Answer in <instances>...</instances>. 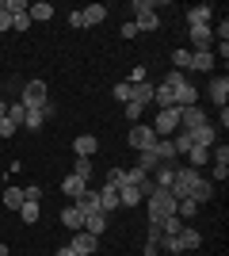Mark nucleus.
Here are the masks:
<instances>
[{
  "label": "nucleus",
  "instance_id": "obj_1",
  "mask_svg": "<svg viewBox=\"0 0 229 256\" xmlns=\"http://www.w3.org/2000/svg\"><path fill=\"white\" fill-rule=\"evenodd\" d=\"M203 180V172L191 168V164H176L172 172V184H168V192H172V199H191V192H195V184Z\"/></svg>",
  "mask_w": 229,
  "mask_h": 256
},
{
  "label": "nucleus",
  "instance_id": "obj_2",
  "mask_svg": "<svg viewBox=\"0 0 229 256\" xmlns=\"http://www.w3.org/2000/svg\"><path fill=\"white\" fill-rule=\"evenodd\" d=\"M176 203L180 199H172V192H164V188H157V192L145 199V210H149V222H164L168 214H176Z\"/></svg>",
  "mask_w": 229,
  "mask_h": 256
},
{
  "label": "nucleus",
  "instance_id": "obj_3",
  "mask_svg": "<svg viewBox=\"0 0 229 256\" xmlns=\"http://www.w3.org/2000/svg\"><path fill=\"white\" fill-rule=\"evenodd\" d=\"M176 130H180V107H157L153 134H157V138H172Z\"/></svg>",
  "mask_w": 229,
  "mask_h": 256
},
{
  "label": "nucleus",
  "instance_id": "obj_4",
  "mask_svg": "<svg viewBox=\"0 0 229 256\" xmlns=\"http://www.w3.org/2000/svg\"><path fill=\"white\" fill-rule=\"evenodd\" d=\"M46 96H50V92H46V80H27V84H23L19 104H23V107H42Z\"/></svg>",
  "mask_w": 229,
  "mask_h": 256
},
{
  "label": "nucleus",
  "instance_id": "obj_5",
  "mask_svg": "<svg viewBox=\"0 0 229 256\" xmlns=\"http://www.w3.org/2000/svg\"><path fill=\"white\" fill-rule=\"evenodd\" d=\"M157 146V134H153V126H142V122H134L130 126V150H153Z\"/></svg>",
  "mask_w": 229,
  "mask_h": 256
},
{
  "label": "nucleus",
  "instance_id": "obj_6",
  "mask_svg": "<svg viewBox=\"0 0 229 256\" xmlns=\"http://www.w3.org/2000/svg\"><path fill=\"white\" fill-rule=\"evenodd\" d=\"M187 134H191V142H195V146H203V150H214V146H218V134H222V130L214 126V122H203V126L187 130Z\"/></svg>",
  "mask_w": 229,
  "mask_h": 256
},
{
  "label": "nucleus",
  "instance_id": "obj_7",
  "mask_svg": "<svg viewBox=\"0 0 229 256\" xmlns=\"http://www.w3.org/2000/svg\"><path fill=\"white\" fill-rule=\"evenodd\" d=\"M69 248H73V252H80V256H92V252L99 248V237L84 234V230H76V234H69Z\"/></svg>",
  "mask_w": 229,
  "mask_h": 256
},
{
  "label": "nucleus",
  "instance_id": "obj_8",
  "mask_svg": "<svg viewBox=\"0 0 229 256\" xmlns=\"http://www.w3.org/2000/svg\"><path fill=\"white\" fill-rule=\"evenodd\" d=\"M203 122H210V118H207V111H203L199 104L180 111V130H195V126H203Z\"/></svg>",
  "mask_w": 229,
  "mask_h": 256
},
{
  "label": "nucleus",
  "instance_id": "obj_9",
  "mask_svg": "<svg viewBox=\"0 0 229 256\" xmlns=\"http://www.w3.org/2000/svg\"><path fill=\"white\" fill-rule=\"evenodd\" d=\"M210 20H214V4H195L187 12V27H210Z\"/></svg>",
  "mask_w": 229,
  "mask_h": 256
},
{
  "label": "nucleus",
  "instance_id": "obj_10",
  "mask_svg": "<svg viewBox=\"0 0 229 256\" xmlns=\"http://www.w3.org/2000/svg\"><path fill=\"white\" fill-rule=\"evenodd\" d=\"M115 192H119V206H138V203H145L142 192H138V184H130V180H122Z\"/></svg>",
  "mask_w": 229,
  "mask_h": 256
},
{
  "label": "nucleus",
  "instance_id": "obj_11",
  "mask_svg": "<svg viewBox=\"0 0 229 256\" xmlns=\"http://www.w3.org/2000/svg\"><path fill=\"white\" fill-rule=\"evenodd\" d=\"M103 230H107V214H103V210H88L84 214V234L103 237Z\"/></svg>",
  "mask_w": 229,
  "mask_h": 256
},
{
  "label": "nucleus",
  "instance_id": "obj_12",
  "mask_svg": "<svg viewBox=\"0 0 229 256\" xmlns=\"http://www.w3.org/2000/svg\"><path fill=\"white\" fill-rule=\"evenodd\" d=\"M210 100L218 107H226V100H229V76L222 73V76H210Z\"/></svg>",
  "mask_w": 229,
  "mask_h": 256
},
{
  "label": "nucleus",
  "instance_id": "obj_13",
  "mask_svg": "<svg viewBox=\"0 0 229 256\" xmlns=\"http://www.w3.org/2000/svg\"><path fill=\"white\" fill-rule=\"evenodd\" d=\"M153 88H157V84H149V80H142V84H130V100H126V104H138V107L153 104Z\"/></svg>",
  "mask_w": 229,
  "mask_h": 256
},
{
  "label": "nucleus",
  "instance_id": "obj_14",
  "mask_svg": "<svg viewBox=\"0 0 229 256\" xmlns=\"http://www.w3.org/2000/svg\"><path fill=\"white\" fill-rule=\"evenodd\" d=\"M73 206H76L80 214L99 210V192H96V188H84V195H76V199H73Z\"/></svg>",
  "mask_w": 229,
  "mask_h": 256
},
{
  "label": "nucleus",
  "instance_id": "obj_15",
  "mask_svg": "<svg viewBox=\"0 0 229 256\" xmlns=\"http://www.w3.org/2000/svg\"><path fill=\"white\" fill-rule=\"evenodd\" d=\"M176 237H180V245H184V252H195V248L203 245V234H199L195 226H184V230H180Z\"/></svg>",
  "mask_w": 229,
  "mask_h": 256
},
{
  "label": "nucleus",
  "instance_id": "obj_16",
  "mask_svg": "<svg viewBox=\"0 0 229 256\" xmlns=\"http://www.w3.org/2000/svg\"><path fill=\"white\" fill-rule=\"evenodd\" d=\"M61 226H65L69 234H76V230H84V214H80L73 203H69L65 210H61Z\"/></svg>",
  "mask_w": 229,
  "mask_h": 256
},
{
  "label": "nucleus",
  "instance_id": "obj_17",
  "mask_svg": "<svg viewBox=\"0 0 229 256\" xmlns=\"http://www.w3.org/2000/svg\"><path fill=\"white\" fill-rule=\"evenodd\" d=\"M214 65H218V58H214L210 50H203V54H191V65H187V69H195V73H210Z\"/></svg>",
  "mask_w": 229,
  "mask_h": 256
},
{
  "label": "nucleus",
  "instance_id": "obj_18",
  "mask_svg": "<svg viewBox=\"0 0 229 256\" xmlns=\"http://www.w3.org/2000/svg\"><path fill=\"white\" fill-rule=\"evenodd\" d=\"M80 20H84V27H96V23L107 20V8L103 4H88V8H80Z\"/></svg>",
  "mask_w": 229,
  "mask_h": 256
},
{
  "label": "nucleus",
  "instance_id": "obj_19",
  "mask_svg": "<svg viewBox=\"0 0 229 256\" xmlns=\"http://www.w3.org/2000/svg\"><path fill=\"white\" fill-rule=\"evenodd\" d=\"M73 150H76V157H92V153L99 150V138L96 134H80V138L73 142Z\"/></svg>",
  "mask_w": 229,
  "mask_h": 256
},
{
  "label": "nucleus",
  "instance_id": "obj_20",
  "mask_svg": "<svg viewBox=\"0 0 229 256\" xmlns=\"http://www.w3.org/2000/svg\"><path fill=\"white\" fill-rule=\"evenodd\" d=\"M84 188H88V180H80V176H73V172H69L65 180H61V192L69 195V203H73L76 195H84Z\"/></svg>",
  "mask_w": 229,
  "mask_h": 256
},
{
  "label": "nucleus",
  "instance_id": "obj_21",
  "mask_svg": "<svg viewBox=\"0 0 229 256\" xmlns=\"http://www.w3.org/2000/svg\"><path fill=\"white\" fill-rule=\"evenodd\" d=\"M99 210H103V214L119 210V192H115V188H107V184L99 188Z\"/></svg>",
  "mask_w": 229,
  "mask_h": 256
},
{
  "label": "nucleus",
  "instance_id": "obj_22",
  "mask_svg": "<svg viewBox=\"0 0 229 256\" xmlns=\"http://www.w3.org/2000/svg\"><path fill=\"white\" fill-rule=\"evenodd\" d=\"M27 16H31V23H46V20H54V4H46V0H38V4H27Z\"/></svg>",
  "mask_w": 229,
  "mask_h": 256
},
{
  "label": "nucleus",
  "instance_id": "obj_23",
  "mask_svg": "<svg viewBox=\"0 0 229 256\" xmlns=\"http://www.w3.org/2000/svg\"><path fill=\"white\" fill-rule=\"evenodd\" d=\"M191 199H195L199 206H203V203H210V199H214V184H210L207 176H203V180L195 184V192H191Z\"/></svg>",
  "mask_w": 229,
  "mask_h": 256
},
{
  "label": "nucleus",
  "instance_id": "obj_24",
  "mask_svg": "<svg viewBox=\"0 0 229 256\" xmlns=\"http://www.w3.org/2000/svg\"><path fill=\"white\" fill-rule=\"evenodd\" d=\"M153 150H157L161 164H168V160H176V157H180V153H176V146H172V138H157V146H153Z\"/></svg>",
  "mask_w": 229,
  "mask_h": 256
},
{
  "label": "nucleus",
  "instance_id": "obj_25",
  "mask_svg": "<svg viewBox=\"0 0 229 256\" xmlns=\"http://www.w3.org/2000/svg\"><path fill=\"white\" fill-rule=\"evenodd\" d=\"M157 164H161V157H157V150H142V153H138V168H142L145 176H149V172L157 168Z\"/></svg>",
  "mask_w": 229,
  "mask_h": 256
},
{
  "label": "nucleus",
  "instance_id": "obj_26",
  "mask_svg": "<svg viewBox=\"0 0 229 256\" xmlns=\"http://www.w3.org/2000/svg\"><path fill=\"white\" fill-rule=\"evenodd\" d=\"M184 226H191V222H184L180 214H168V218H164V222H161V230H164V237H176V234H180V230H184Z\"/></svg>",
  "mask_w": 229,
  "mask_h": 256
},
{
  "label": "nucleus",
  "instance_id": "obj_27",
  "mask_svg": "<svg viewBox=\"0 0 229 256\" xmlns=\"http://www.w3.org/2000/svg\"><path fill=\"white\" fill-rule=\"evenodd\" d=\"M92 172H96L92 157H76V164H73V176H80V180H92Z\"/></svg>",
  "mask_w": 229,
  "mask_h": 256
},
{
  "label": "nucleus",
  "instance_id": "obj_28",
  "mask_svg": "<svg viewBox=\"0 0 229 256\" xmlns=\"http://www.w3.org/2000/svg\"><path fill=\"white\" fill-rule=\"evenodd\" d=\"M23 203H27V199H23V188H8V192H4V206H8V210H19Z\"/></svg>",
  "mask_w": 229,
  "mask_h": 256
},
{
  "label": "nucleus",
  "instance_id": "obj_29",
  "mask_svg": "<svg viewBox=\"0 0 229 256\" xmlns=\"http://www.w3.org/2000/svg\"><path fill=\"white\" fill-rule=\"evenodd\" d=\"M176 214H180L184 222H191V218L199 214V203H195V199H180V203H176Z\"/></svg>",
  "mask_w": 229,
  "mask_h": 256
},
{
  "label": "nucleus",
  "instance_id": "obj_30",
  "mask_svg": "<svg viewBox=\"0 0 229 256\" xmlns=\"http://www.w3.org/2000/svg\"><path fill=\"white\" fill-rule=\"evenodd\" d=\"M157 23H161V20H157V12H149V16H138L134 27H138V34H142V31H157Z\"/></svg>",
  "mask_w": 229,
  "mask_h": 256
},
{
  "label": "nucleus",
  "instance_id": "obj_31",
  "mask_svg": "<svg viewBox=\"0 0 229 256\" xmlns=\"http://www.w3.org/2000/svg\"><path fill=\"white\" fill-rule=\"evenodd\" d=\"M207 157H210V150H203V146H191V150H187V160H191V168L207 164Z\"/></svg>",
  "mask_w": 229,
  "mask_h": 256
},
{
  "label": "nucleus",
  "instance_id": "obj_32",
  "mask_svg": "<svg viewBox=\"0 0 229 256\" xmlns=\"http://www.w3.org/2000/svg\"><path fill=\"white\" fill-rule=\"evenodd\" d=\"M42 122H46V118H42V107H27V122H23V126H27V130H38Z\"/></svg>",
  "mask_w": 229,
  "mask_h": 256
},
{
  "label": "nucleus",
  "instance_id": "obj_33",
  "mask_svg": "<svg viewBox=\"0 0 229 256\" xmlns=\"http://www.w3.org/2000/svg\"><path fill=\"white\" fill-rule=\"evenodd\" d=\"M149 12H157L153 0H134V4H130V16H134V20H138V16H149Z\"/></svg>",
  "mask_w": 229,
  "mask_h": 256
},
{
  "label": "nucleus",
  "instance_id": "obj_34",
  "mask_svg": "<svg viewBox=\"0 0 229 256\" xmlns=\"http://www.w3.org/2000/svg\"><path fill=\"white\" fill-rule=\"evenodd\" d=\"M19 218H23L27 226H31V222H38V203H31V199H27V203L19 206Z\"/></svg>",
  "mask_w": 229,
  "mask_h": 256
},
{
  "label": "nucleus",
  "instance_id": "obj_35",
  "mask_svg": "<svg viewBox=\"0 0 229 256\" xmlns=\"http://www.w3.org/2000/svg\"><path fill=\"white\" fill-rule=\"evenodd\" d=\"M8 118L15 122V126H23V122H27V107L23 104H8Z\"/></svg>",
  "mask_w": 229,
  "mask_h": 256
},
{
  "label": "nucleus",
  "instance_id": "obj_36",
  "mask_svg": "<svg viewBox=\"0 0 229 256\" xmlns=\"http://www.w3.org/2000/svg\"><path fill=\"white\" fill-rule=\"evenodd\" d=\"M184 80H187V73H180V69H172V73H168V76H164V80H161V84H164V88H172V92H176V88H180V84H184Z\"/></svg>",
  "mask_w": 229,
  "mask_h": 256
},
{
  "label": "nucleus",
  "instance_id": "obj_37",
  "mask_svg": "<svg viewBox=\"0 0 229 256\" xmlns=\"http://www.w3.org/2000/svg\"><path fill=\"white\" fill-rule=\"evenodd\" d=\"M172 65L180 69V73H184L187 65H191V50H172Z\"/></svg>",
  "mask_w": 229,
  "mask_h": 256
},
{
  "label": "nucleus",
  "instance_id": "obj_38",
  "mask_svg": "<svg viewBox=\"0 0 229 256\" xmlns=\"http://www.w3.org/2000/svg\"><path fill=\"white\" fill-rule=\"evenodd\" d=\"M161 237H164L161 222H149V230H145V241H149V245H161Z\"/></svg>",
  "mask_w": 229,
  "mask_h": 256
},
{
  "label": "nucleus",
  "instance_id": "obj_39",
  "mask_svg": "<svg viewBox=\"0 0 229 256\" xmlns=\"http://www.w3.org/2000/svg\"><path fill=\"white\" fill-rule=\"evenodd\" d=\"M138 192H142V199H149V195L157 192V184H153V176H142V180H138Z\"/></svg>",
  "mask_w": 229,
  "mask_h": 256
},
{
  "label": "nucleus",
  "instance_id": "obj_40",
  "mask_svg": "<svg viewBox=\"0 0 229 256\" xmlns=\"http://www.w3.org/2000/svg\"><path fill=\"white\" fill-rule=\"evenodd\" d=\"M27 27H31V16H27V12L11 16V31H27Z\"/></svg>",
  "mask_w": 229,
  "mask_h": 256
},
{
  "label": "nucleus",
  "instance_id": "obj_41",
  "mask_svg": "<svg viewBox=\"0 0 229 256\" xmlns=\"http://www.w3.org/2000/svg\"><path fill=\"white\" fill-rule=\"evenodd\" d=\"M15 130H19V126H15V122H11L8 115L0 118V138H11V134H15Z\"/></svg>",
  "mask_w": 229,
  "mask_h": 256
},
{
  "label": "nucleus",
  "instance_id": "obj_42",
  "mask_svg": "<svg viewBox=\"0 0 229 256\" xmlns=\"http://www.w3.org/2000/svg\"><path fill=\"white\" fill-rule=\"evenodd\" d=\"M122 180H126V172H122V168H111L107 172V188H119Z\"/></svg>",
  "mask_w": 229,
  "mask_h": 256
},
{
  "label": "nucleus",
  "instance_id": "obj_43",
  "mask_svg": "<svg viewBox=\"0 0 229 256\" xmlns=\"http://www.w3.org/2000/svg\"><path fill=\"white\" fill-rule=\"evenodd\" d=\"M8 27H11V12H8V4L0 0V31H8Z\"/></svg>",
  "mask_w": 229,
  "mask_h": 256
},
{
  "label": "nucleus",
  "instance_id": "obj_44",
  "mask_svg": "<svg viewBox=\"0 0 229 256\" xmlns=\"http://www.w3.org/2000/svg\"><path fill=\"white\" fill-rule=\"evenodd\" d=\"M214 164H229V146H214Z\"/></svg>",
  "mask_w": 229,
  "mask_h": 256
},
{
  "label": "nucleus",
  "instance_id": "obj_45",
  "mask_svg": "<svg viewBox=\"0 0 229 256\" xmlns=\"http://www.w3.org/2000/svg\"><path fill=\"white\" fill-rule=\"evenodd\" d=\"M115 100H119V104H126V100H130V84H126V80H122V84H115Z\"/></svg>",
  "mask_w": 229,
  "mask_h": 256
},
{
  "label": "nucleus",
  "instance_id": "obj_46",
  "mask_svg": "<svg viewBox=\"0 0 229 256\" xmlns=\"http://www.w3.org/2000/svg\"><path fill=\"white\" fill-rule=\"evenodd\" d=\"M164 252H184V245H180V237H164Z\"/></svg>",
  "mask_w": 229,
  "mask_h": 256
},
{
  "label": "nucleus",
  "instance_id": "obj_47",
  "mask_svg": "<svg viewBox=\"0 0 229 256\" xmlns=\"http://www.w3.org/2000/svg\"><path fill=\"white\" fill-rule=\"evenodd\" d=\"M4 4H8V12H11V16H19V12H27V0H4Z\"/></svg>",
  "mask_w": 229,
  "mask_h": 256
},
{
  "label": "nucleus",
  "instance_id": "obj_48",
  "mask_svg": "<svg viewBox=\"0 0 229 256\" xmlns=\"http://www.w3.org/2000/svg\"><path fill=\"white\" fill-rule=\"evenodd\" d=\"M122 38H138V27H134V20L122 23Z\"/></svg>",
  "mask_w": 229,
  "mask_h": 256
},
{
  "label": "nucleus",
  "instance_id": "obj_49",
  "mask_svg": "<svg viewBox=\"0 0 229 256\" xmlns=\"http://www.w3.org/2000/svg\"><path fill=\"white\" fill-rule=\"evenodd\" d=\"M142 80H145V69H142V65L130 69V80H126V84H142Z\"/></svg>",
  "mask_w": 229,
  "mask_h": 256
},
{
  "label": "nucleus",
  "instance_id": "obj_50",
  "mask_svg": "<svg viewBox=\"0 0 229 256\" xmlns=\"http://www.w3.org/2000/svg\"><path fill=\"white\" fill-rule=\"evenodd\" d=\"M138 115H142V107H138V104H126V118H130V122H138Z\"/></svg>",
  "mask_w": 229,
  "mask_h": 256
},
{
  "label": "nucleus",
  "instance_id": "obj_51",
  "mask_svg": "<svg viewBox=\"0 0 229 256\" xmlns=\"http://www.w3.org/2000/svg\"><path fill=\"white\" fill-rule=\"evenodd\" d=\"M38 195H42L38 188H23V199H31V203H38Z\"/></svg>",
  "mask_w": 229,
  "mask_h": 256
},
{
  "label": "nucleus",
  "instance_id": "obj_52",
  "mask_svg": "<svg viewBox=\"0 0 229 256\" xmlns=\"http://www.w3.org/2000/svg\"><path fill=\"white\" fill-rule=\"evenodd\" d=\"M142 256H161V248H157V245H149V241H145V248H142Z\"/></svg>",
  "mask_w": 229,
  "mask_h": 256
},
{
  "label": "nucleus",
  "instance_id": "obj_53",
  "mask_svg": "<svg viewBox=\"0 0 229 256\" xmlns=\"http://www.w3.org/2000/svg\"><path fill=\"white\" fill-rule=\"evenodd\" d=\"M54 256H80V252H73V248H69V245H61V248H57Z\"/></svg>",
  "mask_w": 229,
  "mask_h": 256
},
{
  "label": "nucleus",
  "instance_id": "obj_54",
  "mask_svg": "<svg viewBox=\"0 0 229 256\" xmlns=\"http://www.w3.org/2000/svg\"><path fill=\"white\" fill-rule=\"evenodd\" d=\"M4 115H8V104H4V100H0V118H4Z\"/></svg>",
  "mask_w": 229,
  "mask_h": 256
},
{
  "label": "nucleus",
  "instance_id": "obj_55",
  "mask_svg": "<svg viewBox=\"0 0 229 256\" xmlns=\"http://www.w3.org/2000/svg\"><path fill=\"white\" fill-rule=\"evenodd\" d=\"M0 256H8V245H0Z\"/></svg>",
  "mask_w": 229,
  "mask_h": 256
}]
</instances>
